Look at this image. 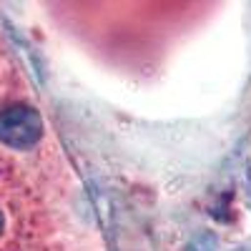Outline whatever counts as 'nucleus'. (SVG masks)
Returning <instances> with one entry per match:
<instances>
[{"mask_svg": "<svg viewBox=\"0 0 251 251\" xmlns=\"http://www.w3.org/2000/svg\"><path fill=\"white\" fill-rule=\"evenodd\" d=\"M43 136V121L30 106H10L0 113V141L10 149H30Z\"/></svg>", "mask_w": 251, "mask_h": 251, "instance_id": "f257e3e1", "label": "nucleus"}, {"mask_svg": "<svg viewBox=\"0 0 251 251\" xmlns=\"http://www.w3.org/2000/svg\"><path fill=\"white\" fill-rule=\"evenodd\" d=\"M3 228H5V219H3V211H0V234H3Z\"/></svg>", "mask_w": 251, "mask_h": 251, "instance_id": "f03ea898", "label": "nucleus"}]
</instances>
